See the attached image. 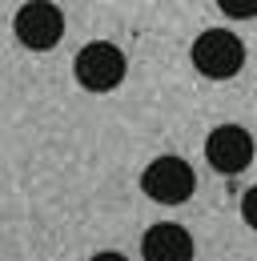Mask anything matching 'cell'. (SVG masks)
I'll return each instance as SVG.
<instances>
[{"label": "cell", "mask_w": 257, "mask_h": 261, "mask_svg": "<svg viewBox=\"0 0 257 261\" xmlns=\"http://www.w3.org/2000/svg\"><path fill=\"white\" fill-rule=\"evenodd\" d=\"M141 261H193V237L185 225L161 221L141 237Z\"/></svg>", "instance_id": "obj_6"}, {"label": "cell", "mask_w": 257, "mask_h": 261, "mask_svg": "<svg viewBox=\"0 0 257 261\" xmlns=\"http://www.w3.org/2000/svg\"><path fill=\"white\" fill-rule=\"evenodd\" d=\"M205 161L225 177H237L253 165V137L241 125H217L205 141Z\"/></svg>", "instance_id": "obj_5"}, {"label": "cell", "mask_w": 257, "mask_h": 261, "mask_svg": "<svg viewBox=\"0 0 257 261\" xmlns=\"http://www.w3.org/2000/svg\"><path fill=\"white\" fill-rule=\"evenodd\" d=\"M193 68L209 81H229L245 68V44L229 29H205L193 40Z\"/></svg>", "instance_id": "obj_1"}, {"label": "cell", "mask_w": 257, "mask_h": 261, "mask_svg": "<svg viewBox=\"0 0 257 261\" xmlns=\"http://www.w3.org/2000/svg\"><path fill=\"white\" fill-rule=\"evenodd\" d=\"M141 189L149 201H157V205H181V201H189L193 189H197V177H193V165L185 157H157V161H149V169L141 173Z\"/></svg>", "instance_id": "obj_3"}, {"label": "cell", "mask_w": 257, "mask_h": 261, "mask_svg": "<svg viewBox=\"0 0 257 261\" xmlns=\"http://www.w3.org/2000/svg\"><path fill=\"white\" fill-rule=\"evenodd\" d=\"M241 221L249 229H257V185L245 189V197H241Z\"/></svg>", "instance_id": "obj_8"}, {"label": "cell", "mask_w": 257, "mask_h": 261, "mask_svg": "<svg viewBox=\"0 0 257 261\" xmlns=\"http://www.w3.org/2000/svg\"><path fill=\"white\" fill-rule=\"evenodd\" d=\"M12 33H16V40H20L24 48L48 53V48L61 44V36H64V12L53 0H29V4L16 12Z\"/></svg>", "instance_id": "obj_4"}, {"label": "cell", "mask_w": 257, "mask_h": 261, "mask_svg": "<svg viewBox=\"0 0 257 261\" xmlns=\"http://www.w3.org/2000/svg\"><path fill=\"white\" fill-rule=\"evenodd\" d=\"M89 261H128V257L117 253V249H105V253H96V257H89Z\"/></svg>", "instance_id": "obj_9"}, {"label": "cell", "mask_w": 257, "mask_h": 261, "mask_svg": "<svg viewBox=\"0 0 257 261\" xmlns=\"http://www.w3.org/2000/svg\"><path fill=\"white\" fill-rule=\"evenodd\" d=\"M217 8H221L225 16H233V20H249V16H257V0H217Z\"/></svg>", "instance_id": "obj_7"}, {"label": "cell", "mask_w": 257, "mask_h": 261, "mask_svg": "<svg viewBox=\"0 0 257 261\" xmlns=\"http://www.w3.org/2000/svg\"><path fill=\"white\" fill-rule=\"evenodd\" d=\"M125 68H128L125 53L117 44H109V40L85 44L76 53V61H72V72H76L81 89H89V93H113L125 81Z\"/></svg>", "instance_id": "obj_2"}]
</instances>
